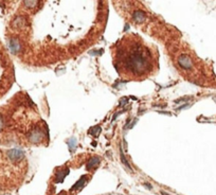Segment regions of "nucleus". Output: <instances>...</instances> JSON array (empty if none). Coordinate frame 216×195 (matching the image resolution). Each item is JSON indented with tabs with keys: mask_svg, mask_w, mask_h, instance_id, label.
Wrapping results in <instances>:
<instances>
[{
	"mask_svg": "<svg viewBox=\"0 0 216 195\" xmlns=\"http://www.w3.org/2000/svg\"><path fill=\"white\" fill-rule=\"evenodd\" d=\"M128 48H119L117 50L116 69L119 70L120 67L126 74L142 75L146 72L151 71V53L147 47H144L140 41L134 39L127 41Z\"/></svg>",
	"mask_w": 216,
	"mask_h": 195,
	"instance_id": "f257e3e1",
	"label": "nucleus"
},
{
	"mask_svg": "<svg viewBox=\"0 0 216 195\" xmlns=\"http://www.w3.org/2000/svg\"><path fill=\"white\" fill-rule=\"evenodd\" d=\"M6 155H8V157L10 158L12 161H14V162L20 161V160L24 158V153L19 149H9L8 152H6Z\"/></svg>",
	"mask_w": 216,
	"mask_h": 195,
	"instance_id": "f03ea898",
	"label": "nucleus"
},
{
	"mask_svg": "<svg viewBox=\"0 0 216 195\" xmlns=\"http://www.w3.org/2000/svg\"><path fill=\"white\" fill-rule=\"evenodd\" d=\"M178 64L180 65L181 68H183L185 70H189V69H191L193 67L192 60L188 55H180L178 57Z\"/></svg>",
	"mask_w": 216,
	"mask_h": 195,
	"instance_id": "7ed1b4c3",
	"label": "nucleus"
},
{
	"mask_svg": "<svg viewBox=\"0 0 216 195\" xmlns=\"http://www.w3.org/2000/svg\"><path fill=\"white\" fill-rule=\"evenodd\" d=\"M43 138V132H41V128L35 127L34 130H32L30 134H29V139H30L31 142H39Z\"/></svg>",
	"mask_w": 216,
	"mask_h": 195,
	"instance_id": "20e7f679",
	"label": "nucleus"
},
{
	"mask_svg": "<svg viewBox=\"0 0 216 195\" xmlns=\"http://www.w3.org/2000/svg\"><path fill=\"white\" fill-rule=\"evenodd\" d=\"M10 49H11L12 53H14V54H16V53H18L20 51L21 46H20V43H19V41H17L16 38H12L10 41Z\"/></svg>",
	"mask_w": 216,
	"mask_h": 195,
	"instance_id": "39448f33",
	"label": "nucleus"
},
{
	"mask_svg": "<svg viewBox=\"0 0 216 195\" xmlns=\"http://www.w3.org/2000/svg\"><path fill=\"white\" fill-rule=\"evenodd\" d=\"M132 17H134V20H135L137 23H141V22H143L144 20H145V13H144L143 11L138 10V11L134 12Z\"/></svg>",
	"mask_w": 216,
	"mask_h": 195,
	"instance_id": "423d86ee",
	"label": "nucleus"
},
{
	"mask_svg": "<svg viewBox=\"0 0 216 195\" xmlns=\"http://www.w3.org/2000/svg\"><path fill=\"white\" fill-rule=\"evenodd\" d=\"M68 173H69V169L58 171V172L56 173V181L57 182H63L64 181V179H65V177L68 175Z\"/></svg>",
	"mask_w": 216,
	"mask_h": 195,
	"instance_id": "0eeeda50",
	"label": "nucleus"
},
{
	"mask_svg": "<svg viewBox=\"0 0 216 195\" xmlns=\"http://www.w3.org/2000/svg\"><path fill=\"white\" fill-rule=\"evenodd\" d=\"M100 162H101L100 157H93V158H91V160H90L89 162L87 163V169H88V170H91V169H93V168H97Z\"/></svg>",
	"mask_w": 216,
	"mask_h": 195,
	"instance_id": "6e6552de",
	"label": "nucleus"
},
{
	"mask_svg": "<svg viewBox=\"0 0 216 195\" xmlns=\"http://www.w3.org/2000/svg\"><path fill=\"white\" fill-rule=\"evenodd\" d=\"M87 181V176L86 175H84L83 177H81V179L78 180L77 182H76L74 186H73L72 188H71V190H76V189H80V188H82L83 186L85 184V182Z\"/></svg>",
	"mask_w": 216,
	"mask_h": 195,
	"instance_id": "1a4fd4ad",
	"label": "nucleus"
},
{
	"mask_svg": "<svg viewBox=\"0 0 216 195\" xmlns=\"http://www.w3.org/2000/svg\"><path fill=\"white\" fill-rule=\"evenodd\" d=\"M101 133V127L99 126V125H97V126H93V127H91L89 130V134L92 136H95L97 137L99 134Z\"/></svg>",
	"mask_w": 216,
	"mask_h": 195,
	"instance_id": "9d476101",
	"label": "nucleus"
},
{
	"mask_svg": "<svg viewBox=\"0 0 216 195\" xmlns=\"http://www.w3.org/2000/svg\"><path fill=\"white\" fill-rule=\"evenodd\" d=\"M3 126H4V121H3V118H2V116L0 115V130H2V128H3Z\"/></svg>",
	"mask_w": 216,
	"mask_h": 195,
	"instance_id": "9b49d317",
	"label": "nucleus"
},
{
	"mask_svg": "<svg viewBox=\"0 0 216 195\" xmlns=\"http://www.w3.org/2000/svg\"><path fill=\"white\" fill-rule=\"evenodd\" d=\"M127 103V98H122L121 102H120V106H123L124 104Z\"/></svg>",
	"mask_w": 216,
	"mask_h": 195,
	"instance_id": "f8f14e48",
	"label": "nucleus"
},
{
	"mask_svg": "<svg viewBox=\"0 0 216 195\" xmlns=\"http://www.w3.org/2000/svg\"><path fill=\"white\" fill-rule=\"evenodd\" d=\"M143 186H144V187H145V188H147V189H148V190H151V189H153V187H151V186H149V184H147V182L143 184Z\"/></svg>",
	"mask_w": 216,
	"mask_h": 195,
	"instance_id": "ddd939ff",
	"label": "nucleus"
},
{
	"mask_svg": "<svg viewBox=\"0 0 216 195\" xmlns=\"http://www.w3.org/2000/svg\"><path fill=\"white\" fill-rule=\"evenodd\" d=\"M161 194H162V195H170V194H166V193H165L164 191H161Z\"/></svg>",
	"mask_w": 216,
	"mask_h": 195,
	"instance_id": "4468645a",
	"label": "nucleus"
}]
</instances>
